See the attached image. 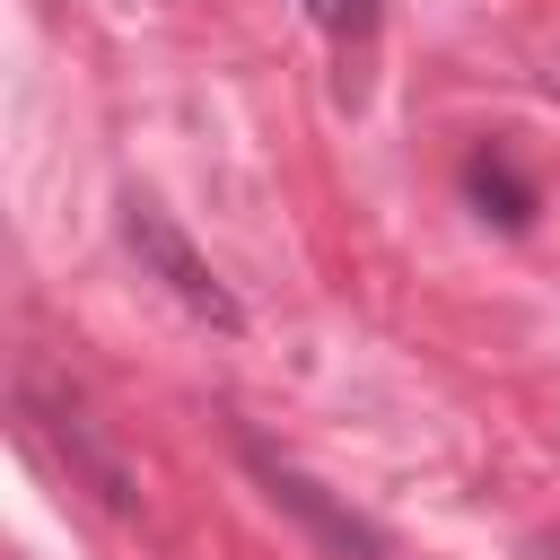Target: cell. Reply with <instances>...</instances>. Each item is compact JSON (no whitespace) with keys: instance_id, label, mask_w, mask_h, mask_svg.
Here are the masks:
<instances>
[{"instance_id":"1","label":"cell","mask_w":560,"mask_h":560,"mask_svg":"<svg viewBox=\"0 0 560 560\" xmlns=\"http://www.w3.org/2000/svg\"><path fill=\"white\" fill-rule=\"evenodd\" d=\"M18 411H26V429H35V438H44L61 464H70V481H79V490H96L114 516H131V508H140L131 464L114 455V438L88 420V402H79L70 385H52L44 368H26V376H18Z\"/></svg>"},{"instance_id":"2","label":"cell","mask_w":560,"mask_h":560,"mask_svg":"<svg viewBox=\"0 0 560 560\" xmlns=\"http://www.w3.org/2000/svg\"><path fill=\"white\" fill-rule=\"evenodd\" d=\"M122 245L140 254V271H149L184 315H201V324H219V332H236V324H245V306L228 298V280L192 254V236H184L158 201H122Z\"/></svg>"},{"instance_id":"3","label":"cell","mask_w":560,"mask_h":560,"mask_svg":"<svg viewBox=\"0 0 560 560\" xmlns=\"http://www.w3.org/2000/svg\"><path fill=\"white\" fill-rule=\"evenodd\" d=\"M245 464H254V481L271 490V508H289V516H298V525H306V534H315L332 560H394V542H385L376 525H359L350 508H332V499H324V490H315L298 464H280L262 438H245Z\"/></svg>"},{"instance_id":"4","label":"cell","mask_w":560,"mask_h":560,"mask_svg":"<svg viewBox=\"0 0 560 560\" xmlns=\"http://www.w3.org/2000/svg\"><path fill=\"white\" fill-rule=\"evenodd\" d=\"M464 192H472V201H481V219H499V228H525V219H534V184L508 166V149H499V140L464 158Z\"/></svg>"},{"instance_id":"5","label":"cell","mask_w":560,"mask_h":560,"mask_svg":"<svg viewBox=\"0 0 560 560\" xmlns=\"http://www.w3.org/2000/svg\"><path fill=\"white\" fill-rule=\"evenodd\" d=\"M306 18H315L332 44H359V35H376V0H306Z\"/></svg>"}]
</instances>
